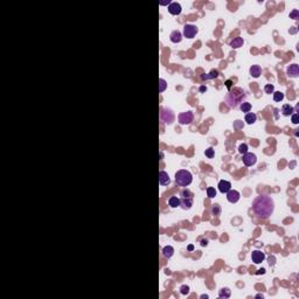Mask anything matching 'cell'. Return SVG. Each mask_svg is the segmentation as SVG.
I'll list each match as a JSON object with an SVG mask.
<instances>
[{"label": "cell", "instance_id": "cell-1", "mask_svg": "<svg viewBox=\"0 0 299 299\" xmlns=\"http://www.w3.org/2000/svg\"><path fill=\"white\" fill-rule=\"evenodd\" d=\"M273 208L275 203L272 198H270L269 195H258L253 202V211L262 220L269 218L270 215L273 213Z\"/></svg>", "mask_w": 299, "mask_h": 299}, {"label": "cell", "instance_id": "cell-2", "mask_svg": "<svg viewBox=\"0 0 299 299\" xmlns=\"http://www.w3.org/2000/svg\"><path fill=\"white\" fill-rule=\"evenodd\" d=\"M244 97H246V95H244L243 89H241V88H234V90L228 92V95L225 96L224 101H225L227 105L230 109H235V108H237V105L239 103L243 102V98Z\"/></svg>", "mask_w": 299, "mask_h": 299}, {"label": "cell", "instance_id": "cell-3", "mask_svg": "<svg viewBox=\"0 0 299 299\" xmlns=\"http://www.w3.org/2000/svg\"><path fill=\"white\" fill-rule=\"evenodd\" d=\"M193 181V175L192 173L187 170H179L175 173V182L181 187L189 186Z\"/></svg>", "mask_w": 299, "mask_h": 299}, {"label": "cell", "instance_id": "cell-4", "mask_svg": "<svg viewBox=\"0 0 299 299\" xmlns=\"http://www.w3.org/2000/svg\"><path fill=\"white\" fill-rule=\"evenodd\" d=\"M194 118V115L192 111H186V112H181L179 116H178V120L181 125H188L193 122Z\"/></svg>", "mask_w": 299, "mask_h": 299}, {"label": "cell", "instance_id": "cell-5", "mask_svg": "<svg viewBox=\"0 0 299 299\" xmlns=\"http://www.w3.org/2000/svg\"><path fill=\"white\" fill-rule=\"evenodd\" d=\"M160 119L163 120L165 124L171 125L173 122H174V113L170 109H163L161 113H160Z\"/></svg>", "mask_w": 299, "mask_h": 299}, {"label": "cell", "instance_id": "cell-6", "mask_svg": "<svg viewBox=\"0 0 299 299\" xmlns=\"http://www.w3.org/2000/svg\"><path fill=\"white\" fill-rule=\"evenodd\" d=\"M198 34V27L195 25H189L187 23L184 26V35L187 39H193Z\"/></svg>", "mask_w": 299, "mask_h": 299}, {"label": "cell", "instance_id": "cell-7", "mask_svg": "<svg viewBox=\"0 0 299 299\" xmlns=\"http://www.w3.org/2000/svg\"><path fill=\"white\" fill-rule=\"evenodd\" d=\"M242 161H243V164L246 165V166H253V165L256 164L257 157H256V154H254V153H249V152H247L246 154H243Z\"/></svg>", "mask_w": 299, "mask_h": 299}, {"label": "cell", "instance_id": "cell-8", "mask_svg": "<svg viewBox=\"0 0 299 299\" xmlns=\"http://www.w3.org/2000/svg\"><path fill=\"white\" fill-rule=\"evenodd\" d=\"M265 259V254L262 253L261 250H254L251 253V261L254 262L255 264H259Z\"/></svg>", "mask_w": 299, "mask_h": 299}, {"label": "cell", "instance_id": "cell-9", "mask_svg": "<svg viewBox=\"0 0 299 299\" xmlns=\"http://www.w3.org/2000/svg\"><path fill=\"white\" fill-rule=\"evenodd\" d=\"M180 206L184 209H191L193 206V198L192 196H181Z\"/></svg>", "mask_w": 299, "mask_h": 299}, {"label": "cell", "instance_id": "cell-10", "mask_svg": "<svg viewBox=\"0 0 299 299\" xmlns=\"http://www.w3.org/2000/svg\"><path fill=\"white\" fill-rule=\"evenodd\" d=\"M218 191L221 192V193H223V194H227L230 189H232V184L229 182V181H227V180H221L220 182H218Z\"/></svg>", "mask_w": 299, "mask_h": 299}, {"label": "cell", "instance_id": "cell-11", "mask_svg": "<svg viewBox=\"0 0 299 299\" xmlns=\"http://www.w3.org/2000/svg\"><path fill=\"white\" fill-rule=\"evenodd\" d=\"M239 193L235 189H230L228 193H227V200L230 202V203H236L239 200Z\"/></svg>", "mask_w": 299, "mask_h": 299}, {"label": "cell", "instance_id": "cell-12", "mask_svg": "<svg viewBox=\"0 0 299 299\" xmlns=\"http://www.w3.org/2000/svg\"><path fill=\"white\" fill-rule=\"evenodd\" d=\"M181 11H182V8H181V5L179 2H171L168 5V12L172 15H179L181 13Z\"/></svg>", "mask_w": 299, "mask_h": 299}, {"label": "cell", "instance_id": "cell-13", "mask_svg": "<svg viewBox=\"0 0 299 299\" xmlns=\"http://www.w3.org/2000/svg\"><path fill=\"white\" fill-rule=\"evenodd\" d=\"M171 179H170V175L168 173H166L165 171H160L159 172V184L161 186H166V185H170Z\"/></svg>", "mask_w": 299, "mask_h": 299}, {"label": "cell", "instance_id": "cell-14", "mask_svg": "<svg viewBox=\"0 0 299 299\" xmlns=\"http://www.w3.org/2000/svg\"><path fill=\"white\" fill-rule=\"evenodd\" d=\"M286 73L289 77H297L299 75V67L298 64H291L286 69Z\"/></svg>", "mask_w": 299, "mask_h": 299}, {"label": "cell", "instance_id": "cell-15", "mask_svg": "<svg viewBox=\"0 0 299 299\" xmlns=\"http://www.w3.org/2000/svg\"><path fill=\"white\" fill-rule=\"evenodd\" d=\"M170 40L172 41L173 43H179V42H181V40H182L181 32L180 30H173L172 33H171V35H170Z\"/></svg>", "mask_w": 299, "mask_h": 299}, {"label": "cell", "instance_id": "cell-16", "mask_svg": "<svg viewBox=\"0 0 299 299\" xmlns=\"http://www.w3.org/2000/svg\"><path fill=\"white\" fill-rule=\"evenodd\" d=\"M244 43V40L242 39L241 36H237V37H234L232 41H230V47L234 48V49H236V48H239V47H242Z\"/></svg>", "mask_w": 299, "mask_h": 299}, {"label": "cell", "instance_id": "cell-17", "mask_svg": "<svg viewBox=\"0 0 299 299\" xmlns=\"http://www.w3.org/2000/svg\"><path fill=\"white\" fill-rule=\"evenodd\" d=\"M280 112H282L283 116H286V117H287V116H291L292 113L294 112V109H293V106H291L290 104H285V105H283Z\"/></svg>", "mask_w": 299, "mask_h": 299}, {"label": "cell", "instance_id": "cell-18", "mask_svg": "<svg viewBox=\"0 0 299 299\" xmlns=\"http://www.w3.org/2000/svg\"><path fill=\"white\" fill-rule=\"evenodd\" d=\"M217 76H218V71H217V70H211L209 74H202L201 75V80L202 81H208V80L216 78Z\"/></svg>", "mask_w": 299, "mask_h": 299}, {"label": "cell", "instance_id": "cell-19", "mask_svg": "<svg viewBox=\"0 0 299 299\" xmlns=\"http://www.w3.org/2000/svg\"><path fill=\"white\" fill-rule=\"evenodd\" d=\"M262 74V69L259 66H257V64H255V66H251L250 68V75L255 77V78H257V77H259Z\"/></svg>", "mask_w": 299, "mask_h": 299}, {"label": "cell", "instance_id": "cell-20", "mask_svg": "<svg viewBox=\"0 0 299 299\" xmlns=\"http://www.w3.org/2000/svg\"><path fill=\"white\" fill-rule=\"evenodd\" d=\"M174 254V248L172 246H166V247L163 249V255H164V257L166 258H171Z\"/></svg>", "mask_w": 299, "mask_h": 299}, {"label": "cell", "instance_id": "cell-21", "mask_svg": "<svg viewBox=\"0 0 299 299\" xmlns=\"http://www.w3.org/2000/svg\"><path fill=\"white\" fill-rule=\"evenodd\" d=\"M246 122H247V124L249 125H251V124H254L255 122L257 120V116H256V113L254 112H248L247 115H246Z\"/></svg>", "mask_w": 299, "mask_h": 299}, {"label": "cell", "instance_id": "cell-22", "mask_svg": "<svg viewBox=\"0 0 299 299\" xmlns=\"http://www.w3.org/2000/svg\"><path fill=\"white\" fill-rule=\"evenodd\" d=\"M230 294H232V291H230L228 287H223V289H221L220 292H218V297H220V298L227 299L230 297Z\"/></svg>", "mask_w": 299, "mask_h": 299}, {"label": "cell", "instance_id": "cell-23", "mask_svg": "<svg viewBox=\"0 0 299 299\" xmlns=\"http://www.w3.org/2000/svg\"><path fill=\"white\" fill-rule=\"evenodd\" d=\"M168 204L172 207V208H177L180 206V199L178 196H171L170 200H168Z\"/></svg>", "mask_w": 299, "mask_h": 299}, {"label": "cell", "instance_id": "cell-24", "mask_svg": "<svg viewBox=\"0 0 299 299\" xmlns=\"http://www.w3.org/2000/svg\"><path fill=\"white\" fill-rule=\"evenodd\" d=\"M239 109H241V111L242 112H250L251 110V104L250 103H248V102H243V103H241L239 105Z\"/></svg>", "mask_w": 299, "mask_h": 299}, {"label": "cell", "instance_id": "cell-25", "mask_svg": "<svg viewBox=\"0 0 299 299\" xmlns=\"http://www.w3.org/2000/svg\"><path fill=\"white\" fill-rule=\"evenodd\" d=\"M272 95H273V101L275 102H282L284 99V94L280 92V91H275Z\"/></svg>", "mask_w": 299, "mask_h": 299}, {"label": "cell", "instance_id": "cell-26", "mask_svg": "<svg viewBox=\"0 0 299 299\" xmlns=\"http://www.w3.org/2000/svg\"><path fill=\"white\" fill-rule=\"evenodd\" d=\"M211 214L214 215V216H218L220 214H221V207H220V204H213V207H211Z\"/></svg>", "mask_w": 299, "mask_h": 299}, {"label": "cell", "instance_id": "cell-27", "mask_svg": "<svg viewBox=\"0 0 299 299\" xmlns=\"http://www.w3.org/2000/svg\"><path fill=\"white\" fill-rule=\"evenodd\" d=\"M166 88H167V82L164 78H160L159 80V92H164Z\"/></svg>", "mask_w": 299, "mask_h": 299}, {"label": "cell", "instance_id": "cell-28", "mask_svg": "<svg viewBox=\"0 0 299 299\" xmlns=\"http://www.w3.org/2000/svg\"><path fill=\"white\" fill-rule=\"evenodd\" d=\"M207 195H208L209 199L215 198V196H216V189L213 188V187H208V188H207Z\"/></svg>", "mask_w": 299, "mask_h": 299}, {"label": "cell", "instance_id": "cell-29", "mask_svg": "<svg viewBox=\"0 0 299 299\" xmlns=\"http://www.w3.org/2000/svg\"><path fill=\"white\" fill-rule=\"evenodd\" d=\"M264 91H265V94H273L275 92V87L272 85V84H265V87H264Z\"/></svg>", "mask_w": 299, "mask_h": 299}, {"label": "cell", "instance_id": "cell-30", "mask_svg": "<svg viewBox=\"0 0 299 299\" xmlns=\"http://www.w3.org/2000/svg\"><path fill=\"white\" fill-rule=\"evenodd\" d=\"M206 157H208V158H214V156H215V150L213 149V147H209V149H207L206 150Z\"/></svg>", "mask_w": 299, "mask_h": 299}, {"label": "cell", "instance_id": "cell-31", "mask_svg": "<svg viewBox=\"0 0 299 299\" xmlns=\"http://www.w3.org/2000/svg\"><path fill=\"white\" fill-rule=\"evenodd\" d=\"M239 152L241 154H246L248 152V145L247 144H241L239 146Z\"/></svg>", "mask_w": 299, "mask_h": 299}, {"label": "cell", "instance_id": "cell-32", "mask_svg": "<svg viewBox=\"0 0 299 299\" xmlns=\"http://www.w3.org/2000/svg\"><path fill=\"white\" fill-rule=\"evenodd\" d=\"M234 129H235V130H241V129H243V122H242V120H235V122H234Z\"/></svg>", "mask_w": 299, "mask_h": 299}, {"label": "cell", "instance_id": "cell-33", "mask_svg": "<svg viewBox=\"0 0 299 299\" xmlns=\"http://www.w3.org/2000/svg\"><path fill=\"white\" fill-rule=\"evenodd\" d=\"M180 293H181V294H188V293H189V286L182 285V286L180 287Z\"/></svg>", "mask_w": 299, "mask_h": 299}, {"label": "cell", "instance_id": "cell-34", "mask_svg": "<svg viewBox=\"0 0 299 299\" xmlns=\"http://www.w3.org/2000/svg\"><path fill=\"white\" fill-rule=\"evenodd\" d=\"M290 18H291V19H294V20L299 19V11L298 9H293L291 13H290Z\"/></svg>", "mask_w": 299, "mask_h": 299}, {"label": "cell", "instance_id": "cell-35", "mask_svg": "<svg viewBox=\"0 0 299 299\" xmlns=\"http://www.w3.org/2000/svg\"><path fill=\"white\" fill-rule=\"evenodd\" d=\"M292 123L298 124L299 123V115L298 113H292Z\"/></svg>", "mask_w": 299, "mask_h": 299}, {"label": "cell", "instance_id": "cell-36", "mask_svg": "<svg viewBox=\"0 0 299 299\" xmlns=\"http://www.w3.org/2000/svg\"><path fill=\"white\" fill-rule=\"evenodd\" d=\"M225 85H227L228 90L230 91V89H232V80H228V81L225 82Z\"/></svg>", "mask_w": 299, "mask_h": 299}, {"label": "cell", "instance_id": "cell-37", "mask_svg": "<svg viewBox=\"0 0 299 299\" xmlns=\"http://www.w3.org/2000/svg\"><path fill=\"white\" fill-rule=\"evenodd\" d=\"M171 4V1L168 0V1H159V5H161V6H165V5H170Z\"/></svg>", "mask_w": 299, "mask_h": 299}, {"label": "cell", "instance_id": "cell-38", "mask_svg": "<svg viewBox=\"0 0 299 299\" xmlns=\"http://www.w3.org/2000/svg\"><path fill=\"white\" fill-rule=\"evenodd\" d=\"M199 90H200V92H206V91H207V87H206V85H201Z\"/></svg>", "mask_w": 299, "mask_h": 299}, {"label": "cell", "instance_id": "cell-39", "mask_svg": "<svg viewBox=\"0 0 299 299\" xmlns=\"http://www.w3.org/2000/svg\"><path fill=\"white\" fill-rule=\"evenodd\" d=\"M264 273H265V269H259L256 272V275H264Z\"/></svg>", "mask_w": 299, "mask_h": 299}, {"label": "cell", "instance_id": "cell-40", "mask_svg": "<svg viewBox=\"0 0 299 299\" xmlns=\"http://www.w3.org/2000/svg\"><path fill=\"white\" fill-rule=\"evenodd\" d=\"M208 244V239H202L201 241V246L202 247H206Z\"/></svg>", "mask_w": 299, "mask_h": 299}, {"label": "cell", "instance_id": "cell-41", "mask_svg": "<svg viewBox=\"0 0 299 299\" xmlns=\"http://www.w3.org/2000/svg\"><path fill=\"white\" fill-rule=\"evenodd\" d=\"M187 249H188L189 251H193V250H194V247H193V244H189V246L187 247Z\"/></svg>", "mask_w": 299, "mask_h": 299}, {"label": "cell", "instance_id": "cell-42", "mask_svg": "<svg viewBox=\"0 0 299 299\" xmlns=\"http://www.w3.org/2000/svg\"><path fill=\"white\" fill-rule=\"evenodd\" d=\"M201 298H208V296H207V294H202Z\"/></svg>", "mask_w": 299, "mask_h": 299}]
</instances>
